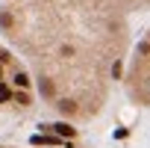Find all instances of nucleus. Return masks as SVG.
Wrapping results in <instances>:
<instances>
[{"label": "nucleus", "mask_w": 150, "mask_h": 148, "mask_svg": "<svg viewBox=\"0 0 150 148\" xmlns=\"http://www.w3.org/2000/svg\"><path fill=\"white\" fill-rule=\"evenodd\" d=\"M30 110H33L30 74L12 50L0 47V124L27 116Z\"/></svg>", "instance_id": "obj_2"}, {"label": "nucleus", "mask_w": 150, "mask_h": 148, "mask_svg": "<svg viewBox=\"0 0 150 148\" xmlns=\"http://www.w3.org/2000/svg\"><path fill=\"white\" fill-rule=\"evenodd\" d=\"M0 30L74 121L97 119L127 80L147 86V0H0Z\"/></svg>", "instance_id": "obj_1"}, {"label": "nucleus", "mask_w": 150, "mask_h": 148, "mask_svg": "<svg viewBox=\"0 0 150 148\" xmlns=\"http://www.w3.org/2000/svg\"><path fill=\"white\" fill-rule=\"evenodd\" d=\"M0 148H9V145H0Z\"/></svg>", "instance_id": "obj_3"}]
</instances>
